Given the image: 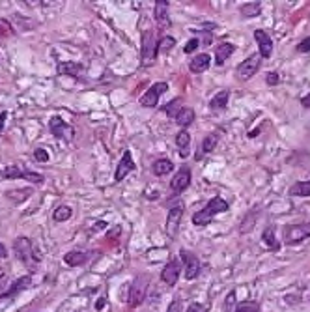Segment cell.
Listing matches in <instances>:
<instances>
[{"instance_id": "cell-1", "label": "cell", "mask_w": 310, "mask_h": 312, "mask_svg": "<svg viewBox=\"0 0 310 312\" xmlns=\"http://www.w3.org/2000/svg\"><path fill=\"white\" fill-rule=\"evenodd\" d=\"M230 209V204L221 197H213L209 202L200 209V211H196L193 213V225L195 226H207L211 225L213 219H215V215L219 213H226Z\"/></svg>"}, {"instance_id": "cell-2", "label": "cell", "mask_w": 310, "mask_h": 312, "mask_svg": "<svg viewBox=\"0 0 310 312\" xmlns=\"http://www.w3.org/2000/svg\"><path fill=\"white\" fill-rule=\"evenodd\" d=\"M13 253H15L19 262H23L24 266L28 267L30 273L38 271V264H40L41 256L36 255L38 251H34L32 241H30L28 237H24V236L15 237V241H13Z\"/></svg>"}, {"instance_id": "cell-3", "label": "cell", "mask_w": 310, "mask_h": 312, "mask_svg": "<svg viewBox=\"0 0 310 312\" xmlns=\"http://www.w3.org/2000/svg\"><path fill=\"white\" fill-rule=\"evenodd\" d=\"M142 58H140V64L144 68H149V66L155 64L157 60V54H159V40H157V34H155L153 28H146L142 32Z\"/></svg>"}, {"instance_id": "cell-4", "label": "cell", "mask_w": 310, "mask_h": 312, "mask_svg": "<svg viewBox=\"0 0 310 312\" xmlns=\"http://www.w3.org/2000/svg\"><path fill=\"white\" fill-rule=\"evenodd\" d=\"M148 286H149V277L148 275H138L135 277V280L131 283V288H129V306H140L146 299V294H148Z\"/></svg>"}, {"instance_id": "cell-5", "label": "cell", "mask_w": 310, "mask_h": 312, "mask_svg": "<svg viewBox=\"0 0 310 312\" xmlns=\"http://www.w3.org/2000/svg\"><path fill=\"white\" fill-rule=\"evenodd\" d=\"M260 68H262V56H260V52H254L236 68V77L239 81H249L258 73Z\"/></svg>"}, {"instance_id": "cell-6", "label": "cell", "mask_w": 310, "mask_h": 312, "mask_svg": "<svg viewBox=\"0 0 310 312\" xmlns=\"http://www.w3.org/2000/svg\"><path fill=\"white\" fill-rule=\"evenodd\" d=\"M284 243L286 245H297L310 237V223H297V225L284 226Z\"/></svg>"}, {"instance_id": "cell-7", "label": "cell", "mask_w": 310, "mask_h": 312, "mask_svg": "<svg viewBox=\"0 0 310 312\" xmlns=\"http://www.w3.org/2000/svg\"><path fill=\"white\" fill-rule=\"evenodd\" d=\"M2 178H6V179H28V181H32V183H36V185H41L43 181H45L43 174L26 170V168L19 167V165H12V167H8L6 170L2 172Z\"/></svg>"}, {"instance_id": "cell-8", "label": "cell", "mask_w": 310, "mask_h": 312, "mask_svg": "<svg viewBox=\"0 0 310 312\" xmlns=\"http://www.w3.org/2000/svg\"><path fill=\"white\" fill-rule=\"evenodd\" d=\"M49 131H51L52 137H56L60 140H66V142H71L75 139L73 126H69L68 121L62 120L60 116H52L51 118V121H49Z\"/></svg>"}, {"instance_id": "cell-9", "label": "cell", "mask_w": 310, "mask_h": 312, "mask_svg": "<svg viewBox=\"0 0 310 312\" xmlns=\"http://www.w3.org/2000/svg\"><path fill=\"white\" fill-rule=\"evenodd\" d=\"M179 256H181V264H183V269H185V278L187 280H193L200 275V269H202V264H200V258L195 255V253H191V251H185L181 248L179 251Z\"/></svg>"}, {"instance_id": "cell-10", "label": "cell", "mask_w": 310, "mask_h": 312, "mask_svg": "<svg viewBox=\"0 0 310 312\" xmlns=\"http://www.w3.org/2000/svg\"><path fill=\"white\" fill-rule=\"evenodd\" d=\"M167 90H168L167 82H155V84H151L148 88V92L140 98V105H142L144 109H155L157 103H159V99H161V96Z\"/></svg>"}, {"instance_id": "cell-11", "label": "cell", "mask_w": 310, "mask_h": 312, "mask_svg": "<svg viewBox=\"0 0 310 312\" xmlns=\"http://www.w3.org/2000/svg\"><path fill=\"white\" fill-rule=\"evenodd\" d=\"M181 269H183V264L178 260V258H172V260L168 262L167 266L163 267V271H161V280L167 286H176V283H178V278L179 275H181Z\"/></svg>"}, {"instance_id": "cell-12", "label": "cell", "mask_w": 310, "mask_h": 312, "mask_svg": "<svg viewBox=\"0 0 310 312\" xmlns=\"http://www.w3.org/2000/svg\"><path fill=\"white\" fill-rule=\"evenodd\" d=\"M191 178H193V172H191L189 167H181L178 172L174 174V178L170 179V191L174 195H179V193H183L187 187L191 185Z\"/></svg>"}, {"instance_id": "cell-13", "label": "cell", "mask_w": 310, "mask_h": 312, "mask_svg": "<svg viewBox=\"0 0 310 312\" xmlns=\"http://www.w3.org/2000/svg\"><path fill=\"white\" fill-rule=\"evenodd\" d=\"M30 284H32V275H23V277L15 278L13 283H10L8 290H4L0 294V299H13V297H17L21 292L30 288Z\"/></svg>"}, {"instance_id": "cell-14", "label": "cell", "mask_w": 310, "mask_h": 312, "mask_svg": "<svg viewBox=\"0 0 310 312\" xmlns=\"http://www.w3.org/2000/svg\"><path fill=\"white\" fill-rule=\"evenodd\" d=\"M181 217H183V206H179L178 204V206L170 208V211H168V215H167V234L170 237L178 236Z\"/></svg>"}, {"instance_id": "cell-15", "label": "cell", "mask_w": 310, "mask_h": 312, "mask_svg": "<svg viewBox=\"0 0 310 312\" xmlns=\"http://www.w3.org/2000/svg\"><path fill=\"white\" fill-rule=\"evenodd\" d=\"M254 40L258 43V49H260V56L262 58H271L273 56V40L269 38V34L265 32V30H254Z\"/></svg>"}, {"instance_id": "cell-16", "label": "cell", "mask_w": 310, "mask_h": 312, "mask_svg": "<svg viewBox=\"0 0 310 312\" xmlns=\"http://www.w3.org/2000/svg\"><path fill=\"white\" fill-rule=\"evenodd\" d=\"M135 168H137V165H135V161H133L131 151L126 150V153L121 155V161L118 163V167H116L114 181H121L123 178H127V174H131Z\"/></svg>"}, {"instance_id": "cell-17", "label": "cell", "mask_w": 310, "mask_h": 312, "mask_svg": "<svg viewBox=\"0 0 310 312\" xmlns=\"http://www.w3.org/2000/svg\"><path fill=\"white\" fill-rule=\"evenodd\" d=\"M168 0H157L153 8V15H155V23L159 24L161 28H168L170 26V13H168Z\"/></svg>"}, {"instance_id": "cell-18", "label": "cell", "mask_w": 310, "mask_h": 312, "mask_svg": "<svg viewBox=\"0 0 310 312\" xmlns=\"http://www.w3.org/2000/svg\"><path fill=\"white\" fill-rule=\"evenodd\" d=\"M217 144H219V133H207L206 137H204V140H202V144L198 146V150H196L195 159L196 161L204 159V155L211 153V151L217 148Z\"/></svg>"}, {"instance_id": "cell-19", "label": "cell", "mask_w": 310, "mask_h": 312, "mask_svg": "<svg viewBox=\"0 0 310 312\" xmlns=\"http://www.w3.org/2000/svg\"><path fill=\"white\" fill-rule=\"evenodd\" d=\"M236 52V45L230 41H223L215 47V66H223L232 54Z\"/></svg>"}, {"instance_id": "cell-20", "label": "cell", "mask_w": 310, "mask_h": 312, "mask_svg": "<svg viewBox=\"0 0 310 312\" xmlns=\"http://www.w3.org/2000/svg\"><path fill=\"white\" fill-rule=\"evenodd\" d=\"M209 66H211V56H209L207 52H200V54H196L195 58H191L189 70L193 71V73H204V71L209 70Z\"/></svg>"}, {"instance_id": "cell-21", "label": "cell", "mask_w": 310, "mask_h": 312, "mask_svg": "<svg viewBox=\"0 0 310 312\" xmlns=\"http://www.w3.org/2000/svg\"><path fill=\"white\" fill-rule=\"evenodd\" d=\"M88 253H84V251H69V253H66V256H64V262L68 264L69 267H79V266H84L88 262Z\"/></svg>"}, {"instance_id": "cell-22", "label": "cell", "mask_w": 310, "mask_h": 312, "mask_svg": "<svg viewBox=\"0 0 310 312\" xmlns=\"http://www.w3.org/2000/svg\"><path fill=\"white\" fill-rule=\"evenodd\" d=\"M176 146L179 148V157L185 159L189 155V148H191V133L187 129H179L176 135Z\"/></svg>"}, {"instance_id": "cell-23", "label": "cell", "mask_w": 310, "mask_h": 312, "mask_svg": "<svg viewBox=\"0 0 310 312\" xmlns=\"http://www.w3.org/2000/svg\"><path fill=\"white\" fill-rule=\"evenodd\" d=\"M262 241L265 243V247L269 248L271 253H278V251H281V241L276 239L275 228H273V226H267V228L262 232Z\"/></svg>"}, {"instance_id": "cell-24", "label": "cell", "mask_w": 310, "mask_h": 312, "mask_svg": "<svg viewBox=\"0 0 310 312\" xmlns=\"http://www.w3.org/2000/svg\"><path fill=\"white\" fill-rule=\"evenodd\" d=\"M228 103H230V90L224 88V90H221V92H217L213 96L211 101H209V107L213 110H224L228 107Z\"/></svg>"}, {"instance_id": "cell-25", "label": "cell", "mask_w": 310, "mask_h": 312, "mask_svg": "<svg viewBox=\"0 0 310 312\" xmlns=\"http://www.w3.org/2000/svg\"><path fill=\"white\" fill-rule=\"evenodd\" d=\"M260 208H254V209H251L245 217H243V221H241V226H239V232L241 234H247V232H251L256 226V221H258V217H260Z\"/></svg>"}, {"instance_id": "cell-26", "label": "cell", "mask_w": 310, "mask_h": 312, "mask_svg": "<svg viewBox=\"0 0 310 312\" xmlns=\"http://www.w3.org/2000/svg\"><path fill=\"white\" fill-rule=\"evenodd\" d=\"M195 118H196V114H195V110L191 109V107H183V109L179 110L178 112V116L174 118L176 120V123H178L179 128L181 129H187L195 121Z\"/></svg>"}, {"instance_id": "cell-27", "label": "cell", "mask_w": 310, "mask_h": 312, "mask_svg": "<svg viewBox=\"0 0 310 312\" xmlns=\"http://www.w3.org/2000/svg\"><path fill=\"white\" fill-rule=\"evenodd\" d=\"M82 70H84V68H82L81 64H77V62H60V64H58V73H60V75L79 77Z\"/></svg>"}, {"instance_id": "cell-28", "label": "cell", "mask_w": 310, "mask_h": 312, "mask_svg": "<svg viewBox=\"0 0 310 312\" xmlns=\"http://www.w3.org/2000/svg\"><path fill=\"white\" fill-rule=\"evenodd\" d=\"M151 170H153L155 176H167L174 170V163L170 159H157L151 165Z\"/></svg>"}, {"instance_id": "cell-29", "label": "cell", "mask_w": 310, "mask_h": 312, "mask_svg": "<svg viewBox=\"0 0 310 312\" xmlns=\"http://www.w3.org/2000/svg\"><path fill=\"white\" fill-rule=\"evenodd\" d=\"M290 197H301V198L310 197V179H306V181H295L290 187Z\"/></svg>"}, {"instance_id": "cell-30", "label": "cell", "mask_w": 310, "mask_h": 312, "mask_svg": "<svg viewBox=\"0 0 310 312\" xmlns=\"http://www.w3.org/2000/svg\"><path fill=\"white\" fill-rule=\"evenodd\" d=\"M71 215H73V209L69 208V206H58L52 211V221L54 223H66V221L71 219Z\"/></svg>"}, {"instance_id": "cell-31", "label": "cell", "mask_w": 310, "mask_h": 312, "mask_svg": "<svg viewBox=\"0 0 310 312\" xmlns=\"http://www.w3.org/2000/svg\"><path fill=\"white\" fill-rule=\"evenodd\" d=\"M183 107H185V105H183V98H176V99H172V101H170V103H168L165 109H163V112H165L168 118H176V116H178V112L183 109Z\"/></svg>"}, {"instance_id": "cell-32", "label": "cell", "mask_w": 310, "mask_h": 312, "mask_svg": "<svg viewBox=\"0 0 310 312\" xmlns=\"http://www.w3.org/2000/svg\"><path fill=\"white\" fill-rule=\"evenodd\" d=\"M262 13V2H247L241 6L243 17H258Z\"/></svg>"}, {"instance_id": "cell-33", "label": "cell", "mask_w": 310, "mask_h": 312, "mask_svg": "<svg viewBox=\"0 0 310 312\" xmlns=\"http://www.w3.org/2000/svg\"><path fill=\"white\" fill-rule=\"evenodd\" d=\"M234 312H262V306L258 301H241L236 305Z\"/></svg>"}, {"instance_id": "cell-34", "label": "cell", "mask_w": 310, "mask_h": 312, "mask_svg": "<svg viewBox=\"0 0 310 312\" xmlns=\"http://www.w3.org/2000/svg\"><path fill=\"white\" fill-rule=\"evenodd\" d=\"M174 47H176V40L170 38V36H165V38L159 40V52H163V54H168Z\"/></svg>"}, {"instance_id": "cell-35", "label": "cell", "mask_w": 310, "mask_h": 312, "mask_svg": "<svg viewBox=\"0 0 310 312\" xmlns=\"http://www.w3.org/2000/svg\"><path fill=\"white\" fill-rule=\"evenodd\" d=\"M236 290H230L228 295H226V299H224V306H223V312H234L236 310Z\"/></svg>"}, {"instance_id": "cell-36", "label": "cell", "mask_w": 310, "mask_h": 312, "mask_svg": "<svg viewBox=\"0 0 310 312\" xmlns=\"http://www.w3.org/2000/svg\"><path fill=\"white\" fill-rule=\"evenodd\" d=\"M167 312H185V306H183V301H181V297H174L172 301H170V305H168Z\"/></svg>"}, {"instance_id": "cell-37", "label": "cell", "mask_w": 310, "mask_h": 312, "mask_svg": "<svg viewBox=\"0 0 310 312\" xmlns=\"http://www.w3.org/2000/svg\"><path fill=\"white\" fill-rule=\"evenodd\" d=\"M198 47H200V40H198V38H191V40L187 41V45H185L183 52H185V54H193Z\"/></svg>"}, {"instance_id": "cell-38", "label": "cell", "mask_w": 310, "mask_h": 312, "mask_svg": "<svg viewBox=\"0 0 310 312\" xmlns=\"http://www.w3.org/2000/svg\"><path fill=\"white\" fill-rule=\"evenodd\" d=\"M13 34V28L10 21L6 19H0V38H4V36H12Z\"/></svg>"}, {"instance_id": "cell-39", "label": "cell", "mask_w": 310, "mask_h": 312, "mask_svg": "<svg viewBox=\"0 0 310 312\" xmlns=\"http://www.w3.org/2000/svg\"><path fill=\"white\" fill-rule=\"evenodd\" d=\"M34 157H36V161H38V163H47L49 159H51V155L47 153L45 148H36Z\"/></svg>"}, {"instance_id": "cell-40", "label": "cell", "mask_w": 310, "mask_h": 312, "mask_svg": "<svg viewBox=\"0 0 310 312\" xmlns=\"http://www.w3.org/2000/svg\"><path fill=\"white\" fill-rule=\"evenodd\" d=\"M278 82H281V77H278L276 71H269V73L265 75V84H267V86H276Z\"/></svg>"}, {"instance_id": "cell-41", "label": "cell", "mask_w": 310, "mask_h": 312, "mask_svg": "<svg viewBox=\"0 0 310 312\" xmlns=\"http://www.w3.org/2000/svg\"><path fill=\"white\" fill-rule=\"evenodd\" d=\"M207 308H206V305H204V303H191L189 306H187V308H185V312H206Z\"/></svg>"}, {"instance_id": "cell-42", "label": "cell", "mask_w": 310, "mask_h": 312, "mask_svg": "<svg viewBox=\"0 0 310 312\" xmlns=\"http://www.w3.org/2000/svg\"><path fill=\"white\" fill-rule=\"evenodd\" d=\"M297 52H310V38H304L297 47H295Z\"/></svg>"}, {"instance_id": "cell-43", "label": "cell", "mask_w": 310, "mask_h": 312, "mask_svg": "<svg viewBox=\"0 0 310 312\" xmlns=\"http://www.w3.org/2000/svg\"><path fill=\"white\" fill-rule=\"evenodd\" d=\"M6 120H8V112H6V110H2V112H0V135L4 133V126H6Z\"/></svg>"}, {"instance_id": "cell-44", "label": "cell", "mask_w": 310, "mask_h": 312, "mask_svg": "<svg viewBox=\"0 0 310 312\" xmlns=\"http://www.w3.org/2000/svg\"><path fill=\"white\" fill-rule=\"evenodd\" d=\"M301 105H303L304 109H310V93H308V96H304V98L301 99Z\"/></svg>"}, {"instance_id": "cell-45", "label": "cell", "mask_w": 310, "mask_h": 312, "mask_svg": "<svg viewBox=\"0 0 310 312\" xmlns=\"http://www.w3.org/2000/svg\"><path fill=\"white\" fill-rule=\"evenodd\" d=\"M0 258H2V260H6V258H8V251H6V247H4L2 243H0Z\"/></svg>"}]
</instances>
